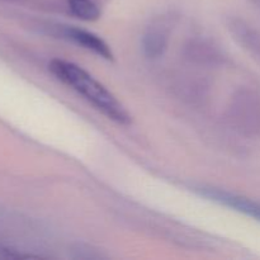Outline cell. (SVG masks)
<instances>
[{
    "label": "cell",
    "mask_w": 260,
    "mask_h": 260,
    "mask_svg": "<svg viewBox=\"0 0 260 260\" xmlns=\"http://www.w3.org/2000/svg\"><path fill=\"white\" fill-rule=\"evenodd\" d=\"M48 68L57 80L86 99L107 118L122 126L131 123V116L123 104L83 68L60 58L51 61Z\"/></svg>",
    "instance_id": "obj_1"
},
{
    "label": "cell",
    "mask_w": 260,
    "mask_h": 260,
    "mask_svg": "<svg viewBox=\"0 0 260 260\" xmlns=\"http://www.w3.org/2000/svg\"><path fill=\"white\" fill-rule=\"evenodd\" d=\"M197 190L201 196L213 201L216 203L225 206V207L231 208V210L240 212L243 215L249 216L255 221L260 222V203L255 201L246 198L244 196L235 194V193L226 192V190L216 189V188H198Z\"/></svg>",
    "instance_id": "obj_2"
},
{
    "label": "cell",
    "mask_w": 260,
    "mask_h": 260,
    "mask_svg": "<svg viewBox=\"0 0 260 260\" xmlns=\"http://www.w3.org/2000/svg\"><path fill=\"white\" fill-rule=\"evenodd\" d=\"M62 35L66 40L76 43L80 47L95 53L99 57H103L106 60H112L113 58V52L108 43L96 36L95 33L89 32V30L81 29L76 27H65L62 29Z\"/></svg>",
    "instance_id": "obj_3"
},
{
    "label": "cell",
    "mask_w": 260,
    "mask_h": 260,
    "mask_svg": "<svg viewBox=\"0 0 260 260\" xmlns=\"http://www.w3.org/2000/svg\"><path fill=\"white\" fill-rule=\"evenodd\" d=\"M168 46V35L160 25L150 27L142 36V50L146 57L157 58L165 52Z\"/></svg>",
    "instance_id": "obj_4"
},
{
    "label": "cell",
    "mask_w": 260,
    "mask_h": 260,
    "mask_svg": "<svg viewBox=\"0 0 260 260\" xmlns=\"http://www.w3.org/2000/svg\"><path fill=\"white\" fill-rule=\"evenodd\" d=\"M71 14L84 22H95L101 18V9L93 0H68Z\"/></svg>",
    "instance_id": "obj_5"
},
{
    "label": "cell",
    "mask_w": 260,
    "mask_h": 260,
    "mask_svg": "<svg viewBox=\"0 0 260 260\" xmlns=\"http://www.w3.org/2000/svg\"><path fill=\"white\" fill-rule=\"evenodd\" d=\"M27 256L28 255H25V254H20L19 251L14 250V249L0 245V259H22V258H27Z\"/></svg>",
    "instance_id": "obj_6"
}]
</instances>
